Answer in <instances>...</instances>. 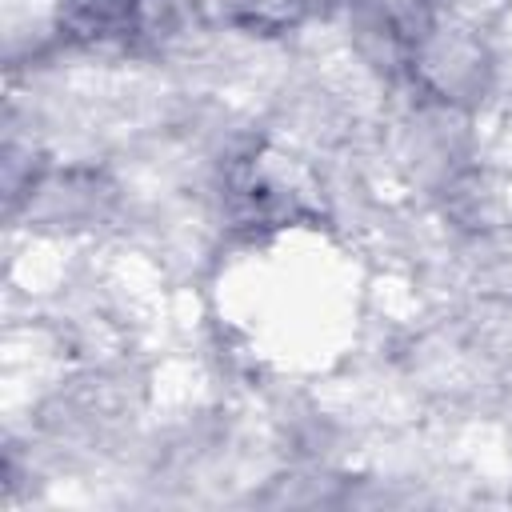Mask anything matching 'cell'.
I'll return each mask as SVG.
<instances>
[{
    "instance_id": "1",
    "label": "cell",
    "mask_w": 512,
    "mask_h": 512,
    "mask_svg": "<svg viewBox=\"0 0 512 512\" xmlns=\"http://www.w3.org/2000/svg\"><path fill=\"white\" fill-rule=\"evenodd\" d=\"M56 36L72 48L164 56L200 28L196 0H56Z\"/></svg>"
},
{
    "instance_id": "2",
    "label": "cell",
    "mask_w": 512,
    "mask_h": 512,
    "mask_svg": "<svg viewBox=\"0 0 512 512\" xmlns=\"http://www.w3.org/2000/svg\"><path fill=\"white\" fill-rule=\"evenodd\" d=\"M224 216L228 228L260 240L284 228L320 224V204L312 200L300 168L268 148H248L224 164Z\"/></svg>"
},
{
    "instance_id": "3",
    "label": "cell",
    "mask_w": 512,
    "mask_h": 512,
    "mask_svg": "<svg viewBox=\"0 0 512 512\" xmlns=\"http://www.w3.org/2000/svg\"><path fill=\"white\" fill-rule=\"evenodd\" d=\"M404 76L432 100L440 104H456V108H468V104H480L484 92H488V80H492V56L484 48V40L464 28V24H452L448 16L424 36V44L412 52Z\"/></svg>"
}]
</instances>
